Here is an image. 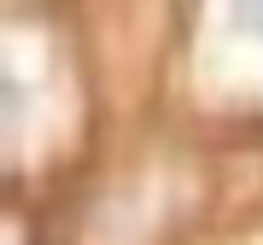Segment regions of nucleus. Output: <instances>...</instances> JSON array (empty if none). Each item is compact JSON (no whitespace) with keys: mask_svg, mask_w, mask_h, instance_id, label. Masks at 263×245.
Masks as SVG:
<instances>
[{"mask_svg":"<svg viewBox=\"0 0 263 245\" xmlns=\"http://www.w3.org/2000/svg\"><path fill=\"white\" fill-rule=\"evenodd\" d=\"M18 111H24V82L12 70V58H0V122H12Z\"/></svg>","mask_w":263,"mask_h":245,"instance_id":"1","label":"nucleus"},{"mask_svg":"<svg viewBox=\"0 0 263 245\" xmlns=\"http://www.w3.org/2000/svg\"><path fill=\"white\" fill-rule=\"evenodd\" d=\"M234 18L252 29V35H263V0H234Z\"/></svg>","mask_w":263,"mask_h":245,"instance_id":"2","label":"nucleus"}]
</instances>
